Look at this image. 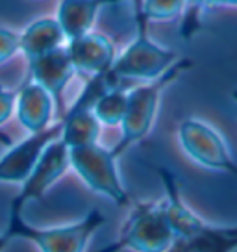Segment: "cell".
<instances>
[{"label": "cell", "instance_id": "6", "mask_svg": "<svg viewBox=\"0 0 237 252\" xmlns=\"http://www.w3.org/2000/svg\"><path fill=\"white\" fill-rule=\"evenodd\" d=\"M180 147L195 163L204 169L237 176V161L234 159L226 139L209 123L202 119H183L178 126Z\"/></svg>", "mask_w": 237, "mask_h": 252}, {"label": "cell", "instance_id": "1", "mask_svg": "<svg viewBox=\"0 0 237 252\" xmlns=\"http://www.w3.org/2000/svg\"><path fill=\"white\" fill-rule=\"evenodd\" d=\"M174 243L165 200H134L117 239L98 252H169Z\"/></svg>", "mask_w": 237, "mask_h": 252}, {"label": "cell", "instance_id": "18", "mask_svg": "<svg viewBox=\"0 0 237 252\" xmlns=\"http://www.w3.org/2000/svg\"><path fill=\"white\" fill-rule=\"evenodd\" d=\"M13 106H15L13 94L9 93L8 89H4V87L0 86V125L4 121H8V117L11 115V111H13Z\"/></svg>", "mask_w": 237, "mask_h": 252}, {"label": "cell", "instance_id": "16", "mask_svg": "<svg viewBox=\"0 0 237 252\" xmlns=\"http://www.w3.org/2000/svg\"><path fill=\"white\" fill-rule=\"evenodd\" d=\"M185 9V0H143L141 13L147 21H173L182 15Z\"/></svg>", "mask_w": 237, "mask_h": 252}, {"label": "cell", "instance_id": "15", "mask_svg": "<svg viewBox=\"0 0 237 252\" xmlns=\"http://www.w3.org/2000/svg\"><path fill=\"white\" fill-rule=\"evenodd\" d=\"M128 89L111 86L104 91L93 104V113L102 126H120L126 115Z\"/></svg>", "mask_w": 237, "mask_h": 252}, {"label": "cell", "instance_id": "5", "mask_svg": "<svg viewBox=\"0 0 237 252\" xmlns=\"http://www.w3.org/2000/svg\"><path fill=\"white\" fill-rule=\"evenodd\" d=\"M71 150V167L84 180L87 188L102 197L110 198L113 204L130 208L134 198L130 197L118 174V158L111 149H106L100 143Z\"/></svg>", "mask_w": 237, "mask_h": 252}, {"label": "cell", "instance_id": "7", "mask_svg": "<svg viewBox=\"0 0 237 252\" xmlns=\"http://www.w3.org/2000/svg\"><path fill=\"white\" fill-rule=\"evenodd\" d=\"M69 167H71V150L59 137L48 145L37 165L33 167L32 174L21 184V191L13 198L9 213H23L24 206L28 202L45 197V193L67 173Z\"/></svg>", "mask_w": 237, "mask_h": 252}, {"label": "cell", "instance_id": "20", "mask_svg": "<svg viewBox=\"0 0 237 252\" xmlns=\"http://www.w3.org/2000/svg\"><path fill=\"white\" fill-rule=\"evenodd\" d=\"M215 6H236L237 8V0H215Z\"/></svg>", "mask_w": 237, "mask_h": 252}, {"label": "cell", "instance_id": "10", "mask_svg": "<svg viewBox=\"0 0 237 252\" xmlns=\"http://www.w3.org/2000/svg\"><path fill=\"white\" fill-rule=\"evenodd\" d=\"M33 82L45 87L52 94L58 108L63 110V91L71 78L76 74L67 48H56L52 52L30 60Z\"/></svg>", "mask_w": 237, "mask_h": 252}, {"label": "cell", "instance_id": "17", "mask_svg": "<svg viewBox=\"0 0 237 252\" xmlns=\"http://www.w3.org/2000/svg\"><path fill=\"white\" fill-rule=\"evenodd\" d=\"M215 0H185V9H183V24L182 35L191 37L195 32L200 28V19L206 9L213 8Z\"/></svg>", "mask_w": 237, "mask_h": 252}, {"label": "cell", "instance_id": "3", "mask_svg": "<svg viewBox=\"0 0 237 252\" xmlns=\"http://www.w3.org/2000/svg\"><path fill=\"white\" fill-rule=\"evenodd\" d=\"M104 224L106 215L100 210H91L82 219L58 226H33L24 220L23 213H9V224L4 234L9 241H30L39 252H86Z\"/></svg>", "mask_w": 237, "mask_h": 252}, {"label": "cell", "instance_id": "19", "mask_svg": "<svg viewBox=\"0 0 237 252\" xmlns=\"http://www.w3.org/2000/svg\"><path fill=\"white\" fill-rule=\"evenodd\" d=\"M11 243L8 239V236L4 234V232H0V252H4L6 249H8V245Z\"/></svg>", "mask_w": 237, "mask_h": 252}, {"label": "cell", "instance_id": "9", "mask_svg": "<svg viewBox=\"0 0 237 252\" xmlns=\"http://www.w3.org/2000/svg\"><path fill=\"white\" fill-rule=\"evenodd\" d=\"M67 50L74 65V71L84 74L87 80L110 72L111 65L117 58L113 43L106 35L95 32L72 39Z\"/></svg>", "mask_w": 237, "mask_h": 252}, {"label": "cell", "instance_id": "13", "mask_svg": "<svg viewBox=\"0 0 237 252\" xmlns=\"http://www.w3.org/2000/svg\"><path fill=\"white\" fill-rule=\"evenodd\" d=\"M124 0H63L59 6V19L63 33L69 39H76L91 32L98 9L106 4H117Z\"/></svg>", "mask_w": 237, "mask_h": 252}, {"label": "cell", "instance_id": "12", "mask_svg": "<svg viewBox=\"0 0 237 252\" xmlns=\"http://www.w3.org/2000/svg\"><path fill=\"white\" fill-rule=\"evenodd\" d=\"M169 252H237V224L217 226L206 220L195 236L176 239Z\"/></svg>", "mask_w": 237, "mask_h": 252}, {"label": "cell", "instance_id": "2", "mask_svg": "<svg viewBox=\"0 0 237 252\" xmlns=\"http://www.w3.org/2000/svg\"><path fill=\"white\" fill-rule=\"evenodd\" d=\"M195 65L193 60L189 58H182L174 63L173 67L159 78L152 80V82H143L139 86L130 87L128 89V108L124 121L120 125V139L117 145L113 147V154L120 158L130 147H134L135 143L145 139L148 132L154 126L156 115H158L159 108V98L167 87L173 82L182 76L183 72H187Z\"/></svg>", "mask_w": 237, "mask_h": 252}, {"label": "cell", "instance_id": "4", "mask_svg": "<svg viewBox=\"0 0 237 252\" xmlns=\"http://www.w3.org/2000/svg\"><path fill=\"white\" fill-rule=\"evenodd\" d=\"M135 21L137 35L120 54L110 69V78L115 84L134 80V82H152L163 76L180 58L169 48L159 47L148 35V21L141 13V2L135 4Z\"/></svg>", "mask_w": 237, "mask_h": 252}, {"label": "cell", "instance_id": "11", "mask_svg": "<svg viewBox=\"0 0 237 252\" xmlns=\"http://www.w3.org/2000/svg\"><path fill=\"white\" fill-rule=\"evenodd\" d=\"M54 98L39 84H28L17 98V117L32 134L47 130L52 119Z\"/></svg>", "mask_w": 237, "mask_h": 252}, {"label": "cell", "instance_id": "8", "mask_svg": "<svg viewBox=\"0 0 237 252\" xmlns=\"http://www.w3.org/2000/svg\"><path fill=\"white\" fill-rule=\"evenodd\" d=\"M61 132H63V121L59 119L56 125L48 126L47 130L35 132L19 145L11 147L0 158V182L23 184L32 174L33 167L37 165L48 145L61 137Z\"/></svg>", "mask_w": 237, "mask_h": 252}, {"label": "cell", "instance_id": "21", "mask_svg": "<svg viewBox=\"0 0 237 252\" xmlns=\"http://www.w3.org/2000/svg\"><path fill=\"white\" fill-rule=\"evenodd\" d=\"M232 98L237 102V89H234V91H232Z\"/></svg>", "mask_w": 237, "mask_h": 252}, {"label": "cell", "instance_id": "14", "mask_svg": "<svg viewBox=\"0 0 237 252\" xmlns=\"http://www.w3.org/2000/svg\"><path fill=\"white\" fill-rule=\"evenodd\" d=\"M65 33L61 30L59 23L54 21H41V23L33 24L30 30L26 32L23 37V48L28 54L30 60L39 58V56L52 52L56 48L61 47Z\"/></svg>", "mask_w": 237, "mask_h": 252}]
</instances>
